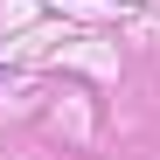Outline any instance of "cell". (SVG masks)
Segmentation results:
<instances>
[{"label": "cell", "mask_w": 160, "mask_h": 160, "mask_svg": "<svg viewBox=\"0 0 160 160\" xmlns=\"http://www.w3.org/2000/svg\"><path fill=\"white\" fill-rule=\"evenodd\" d=\"M0 84H7V70H0Z\"/></svg>", "instance_id": "cell-1"}]
</instances>
